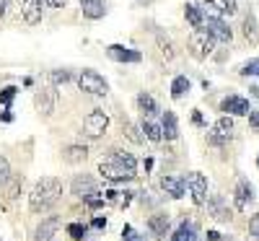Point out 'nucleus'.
Segmentation results:
<instances>
[{
	"instance_id": "f257e3e1",
	"label": "nucleus",
	"mask_w": 259,
	"mask_h": 241,
	"mask_svg": "<svg viewBox=\"0 0 259 241\" xmlns=\"http://www.w3.org/2000/svg\"><path fill=\"white\" fill-rule=\"evenodd\" d=\"M60 194H62V182L57 177H45V179H39L29 194V208L31 213H45L50 210L57 200H60Z\"/></svg>"
},
{
	"instance_id": "f03ea898",
	"label": "nucleus",
	"mask_w": 259,
	"mask_h": 241,
	"mask_svg": "<svg viewBox=\"0 0 259 241\" xmlns=\"http://www.w3.org/2000/svg\"><path fill=\"white\" fill-rule=\"evenodd\" d=\"M99 174H101L104 179H109V182H130V179H135V171L127 169V166H124L122 161H117L114 156L99 164Z\"/></svg>"
},
{
	"instance_id": "7ed1b4c3",
	"label": "nucleus",
	"mask_w": 259,
	"mask_h": 241,
	"mask_svg": "<svg viewBox=\"0 0 259 241\" xmlns=\"http://www.w3.org/2000/svg\"><path fill=\"white\" fill-rule=\"evenodd\" d=\"M212 47H215V39L210 36L207 29H194L192 36H189V50L194 55V60H207L212 55Z\"/></svg>"
},
{
	"instance_id": "20e7f679",
	"label": "nucleus",
	"mask_w": 259,
	"mask_h": 241,
	"mask_svg": "<svg viewBox=\"0 0 259 241\" xmlns=\"http://www.w3.org/2000/svg\"><path fill=\"white\" fill-rule=\"evenodd\" d=\"M78 86H80V91L94 94V96H104L109 91V83H106L104 75H99L96 70H83L80 78H78Z\"/></svg>"
},
{
	"instance_id": "39448f33",
	"label": "nucleus",
	"mask_w": 259,
	"mask_h": 241,
	"mask_svg": "<svg viewBox=\"0 0 259 241\" xmlns=\"http://www.w3.org/2000/svg\"><path fill=\"white\" fill-rule=\"evenodd\" d=\"M106 127H109V117H106V112H101V109H94V112L83 119V133L94 140L106 133Z\"/></svg>"
},
{
	"instance_id": "423d86ee",
	"label": "nucleus",
	"mask_w": 259,
	"mask_h": 241,
	"mask_svg": "<svg viewBox=\"0 0 259 241\" xmlns=\"http://www.w3.org/2000/svg\"><path fill=\"white\" fill-rule=\"evenodd\" d=\"M184 182H187V187L192 192L194 205H205V200H207V179L202 177L200 171H192V174H187Z\"/></svg>"
},
{
	"instance_id": "0eeeda50",
	"label": "nucleus",
	"mask_w": 259,
	"mask_h": 241,
	"mask_svg": "<svg viewBox=\"0 0 259 241\" xmlns=\"http://www.w3.org/2000/svg\"><path fill=\"white\" fill-rule=\"evenodd\" d=\"M205 26H207V31H210V36L212 39H218V42H228L233 39V34H231V29H228V24L221 18V16H207V21H205Z\"/></svg>"
},
{
	"instance_id": "6e6552de",
	"label": "nucleus",
	"mask_w": 259,
	"mask_h": 241,
	"mask_svg": "<svg viewBox=\"0 0 259 241\" xmlns=\"http://www.w3.org/2000/svg\"><path fill=\"white\" fill-rule=\"evenodd\" d=\"M41 6L45 0H21V16H24L26 24H39L41 21Z\"/></svg>"
},
{
	"instance_id": "1a4fd4ad",
	"label": "nucleus",
	"mask_w": 259,
	"mask_h": 241,
	"mask_svg": "<svg viewBox=\"0 0 259 241\" xmlns=\"http://www.w3.org/2000/svg\"><path fill=\"white\" fill-rule=\"evenodd\" d=\"M94 192H99V184H96V179H91V177H75L73 179V194L75 197H80V200H85L89 194H94Z\"/></svg>"
},
{
	"instance_id": "9d476101",
	"label": "nucleus",
	"mask_w": 259,
	"mask_h": 241,
	"mask_svg": "<svg viewBox=\"0 0 259 241\" xmlns=\"http://www.w3.org/2000/svg\"><path fill=\"white\" fill-rule=\"evenodd\" d=\"M221 109L226 114H249L251 109H249V101L244 99V96H228V99H223V104H221Z\"/></svg>"
},
{
	"instance_id": "9b49d317",
	"label": "nucleus",
	"mask_w": 259,
	"mask_h": 241,
	"mask_svg": "<svg viewBox=\"0 0 259 241\" xmlns=\"http://www.w3.org/2000/svg\"><path fill=\"white\" fill-rule=\"evenodd\" d=\"M106 52H109V57L117 60V62H140L143 60V55L138 50H130V47H122V45H112Z\"/></svg>"
},
{
	"instance_id": "f8f14e48",
	"label": "nucleus",
	"mask_w": 259,
	"mask_h": 241,
	"mask_svg": "<svg viewBox=\"0 0 259 241\" xmlns=\"http://www.w3.org/2000/svg\"><path fill=\"white\" fill-rule=\"evenodd\" d=\"M207 213L215 218V221H221V223H228V218H231V213L223 205V197L221 194H212L210 200H207Z\"/></svg>"
},
{
	"instance_id": "ddd939ff",
	"label": "nucleus",
	"mask_w": 259,
	"mask_h": 241,
	"mask_svg": "<svg viewBox=\"0 0 259 241\" xmlns=\"http://www.w3.org/2000/svg\"><path fill=\"white\" fill-rule=\"evenodd\" d=\"M34 101H36V109H39V112L50 117V114L55 112V101H57V91H52V89H47V91H39Z\"/></svg>"
},
{
	"instance_id": "4468645a",
	"label": "nucleus",
	"mask_w": 259,
	"mask_h": 241,
	"mask_svg": "<svg viewBox=\"0 0 259 241\" xmlns=\"http://www.w3.org/2000/svg\"><path fill=\"white\" fill-rule=\"evenodd\" d=\"M184 187H187V182L179 179V177H163V179H161V189H163L166 194H171L174 200L184 197Z\"/></svg>"
},
{
	"instance_id": "2eb2a0df",
	"label": "nucleus",
	"mask_w": 259,
	"mask_h": 241,
	"mask_svg": "<svg viewBox=\"0 0 259 241\" xmlns=\"http://www.w3.org/2000/svg\"><path fill=\"white\" fill-rule=\"evenodd\" d=\"M161 133L166 140H177L179 138V122L174 112H163V122H161Z\"/></svg>"
},
{
	"instance_id": "dca6fc26",
	"label": "nucleus",
	"mask_w": 259,
	"mask_h": 241,
	"mask_svg": "<svg viewBox=\"0 0 259 241\" xmlns=\"http://www.w3.org/2000/svg\"><path fill=\"white\" fill-rule=\"evenodd\" d=\"M62 158L68 164H83L85 158H89V148L85 145H68L62 150Z\"/></svg>"
},
{
	"instance_id": "f3484780",
	"label": "nucleus",
	"mask_w": 259,
	"mask_h": 241,
	"mask_svg": "<svg viewBox=\"0 0 259 241\" xmlns=\"http://www.w3.org/2000/svg\"><path fill=\"white\" fill-rule=\"evenodd\" d=\"M57 228H60L57 218H47V221L36 228V236H34V238H36V241H52V236H55Z\"/></svg>"
},
{
	"instance_id": "a211bd4d",
	"label": "nucleus",
	"mask_w": 259,
	"mask_h": 241,
	"mask_svg": "<svg viewBox=\"0 0 259 241\" xmlns=\"http://www.w3.org/2000/svg\"><path fill=\"white\" fill-rule=\"evenodd\" d=\"M148 228H150V233H153V236H166L168 233V215H153V218H150V221H148Z\"/></svg>"
},
{
	"instance_id": "6ab92c4d",
	"label": "nucleus",
	"mask_w": 259,
	"mask_h": 241,
	"mask_svg": "<svg viewBox=\"0 0 259 241\" xmlns=\"http://www.w3.org/2000/svg\"><path fill=\"white\" fill-rule=\"evenodd\" d=\"M80 8H83V16H89L94 21L104 16V3L101 0H80Z\"/></svg>"
},
{
	"instance_id": "aec40b11",
	"label": "nucleus",
	"mask_w": 259,
	"mask_h": 241,
	"mask_svg": "<svg viewBox=\"0 0 259 241\" xmlns=\"http://www.w3.org/2000/svg\"><path fill=\"white\" fill-rule=\"evenodd\" d=\"M246 200H251V187L246 182H239L236 184V210H244Z\"/></svg>"
},
{
	"instance_id": "412c9836",
	"label": "nucleus",
	"mask_w": 259,
	"mask_h": 241,
	"mask_svg": "<svg viewBox=\"0 0 259 241\" xmlns=\"http://www.w3.org/2000/svg\"><path fill=\"white\" fill-rule=\"evenodd\" d=\"M138 104H140V109H143L145 117L158 114V104H156V99L150 96V94H140V96H138Z\"/></svg>"
},
{
	"instance_id": "4be33fe9",
	"label": "nucleus",
	"mask_w": 259,
	"mask_h": 241,
	"mask_svg": "<svg viewBox=\"0 0 259 241\" xmlns=\"http://www.w3.org/2000/svg\"><path fill=\"white\" fill-rule=\"evenodd\" d=\"M184 16H187V21L192 24V29H202V26H205L202 11H200L197 6H187V8H184Z\"/></svg>"
},
{
	"instance_id": "5701e85b",
	"label": "nucleus",
	"mask_w": 259,
	"mask_h": 241,
	"mask_svg": "<svg viewBox=\"0 0 259 241\" xmlns=\"http://www.w3.org/2000/svg\"><path fill=\"white\" fill-rule=\"evenodd\" d=\"M244 36L251 42V45H256L259 42V29H256V18L249 13L246 18H244Z\"/></svg>"
},
{
	"instance_id": "b1692460",
	"label": "nucleus",
	"mask_w": 259,
	"mask_h": 241,
	"mask_svg": "<svg viewBox=\"0 0 259 241\" xmlns=\"http://www.w3.org/2000/svg\"><path fill=\"white\" fill-rule=\"evenodd\" d=\"M187 91H189V78H187V75H177L174 83H171V96H174V99H182Z\"/></svg>"
},
{
	"instance_id": "393cba45",
	"label": "nucleus",
	"mask_w": 259,
	"mask_h": 241,
	"mask_svg": "<svg viewBox=\"0 0 259 241\" xmlns=\"http://www.w3.org/2000/svg\"><path fill=\"white\" fill-rule=\"evenodd\" d=\"M143 133H145V138L148 140H153V143H161L163 140V133H161V125H156V122H143Z\"/></svg>"
},
{
	"instance_id": "a878e982",
	"label": "nucleus",
	"mask_w": 259,
	"mask_h": 241,
	"mask_svg": "<svg viewBox=\"0 0 259 241\" xmlns=\"http://www.w3.org/2000/svg\"><path fill=\"white\" fill-rule=\"evenodd\" d=\"M171 241H194V226L192 223H182L177 231H174V236H171Z\"/></svg>"
},
{
	"instance_id": "bb28decb",
	"label": "nucleus",
	"mask_w": 259,
	"mask_h": 241,
	"mask_svg": "<svg viewBox=\"0 0 259 241\" xmlns=\"http://www.w3.org/2000/svg\"><path fill=\"white\" fill-rule=\"evenodd\" d=\"M112 156L117 158V161H122L127 169H138V161H135V156H133V153H127V150H112Z\"/></svg>"
},
{
	"instance_id": "cd10ccee",
	"label": "nucleus",
	"mask_w": 259,
	"mask_h": 241,
	"mask_svg": "<svg viewBox=\"0 0 259 241\" xmlns=\"http://www.w3.org/2000/svg\"><path fill=\"white\" fill-rule=\"evenodd\" d=\"M215 133H221V135H226V138H231V133H233V119L226 114V117H221L218 122H215Z\"/></svg>"
},
{
	"instance_id": "c85d7f7f",
	"label": "nucleus",
	"mask_w": 259,
	"mask_h": 241,
	"mask_svg": "<svg viewBox=\"0 0 259 241\" xmlns=\"http://www.w3.org/2000/svg\"><path fill=\"white\" fill-rule=\"evenodd\" d=\"M122 130H124V135H127L130 140H133V143H138V145H140V143L145 140V135H140L143 130H138V127H135L133 122H124V127H122Z\"/></svg>"
},
{
	"instance_id": "c756f323",
	"label": "nucleus",
	"mask_w": 259,
	"mask_h": 241,
	"mask_svg": "<svg viewBox=\"0 0 259 241\" xmlns=\"http://www.w3.org/2000/svg\"><path fill=\"white\" fill-rule=\"evenodd\" d=\"M197 8H200L202 13H207V16H221V13H223V8L215 6V0H200Z\"/></svg>"
},
{
	"instance_id": "7c9ffc66",
	"label": "nucleus",
	"mask_w": 259,
	"mask_h": 241,
	"mask_svg": "<svg viewBox=\"0 0 259 241\" xmlns=\"http://www.w3.org/2000/svg\"><path fill=\"white\" fill-rule=\"evenodd\" d=\"M158 50H161V55H163L166 60L174 57V47H171V42H168V39H163V36H158Z\"/></svg>"
},
{
	"instance_id": "2f4dec72",
	"label": "nucleus",
	"mask_w": 259,
	"mask_h": 241,
	"mask_svg": "<svg viewBox=\"0 0 259 241\" xmlns=\"http://www.w3.org/2000/svg\"><path fill=\"white\" fill-rule=\"evenodd\" d=\"M239 73H241V75H259V57H256V60H249Z\"/></svg>"
},
{
	"instance_id": "473e14b6",
	"label": "nucleus",
	"mask_w": 259,
	"mask_h": 241,
	"mask_svg": "<svg viewBox=\"0 0 259 241\" xmlns=\"http://www.w3.org/2000/svg\"><path fill=\"white\" fill-rule=\"evenodd\" d=\"M8 179H11V164H8V158L0 156V184L8 182Z\"/></svg>"
},
{
	"instance_id": "72a5a7b5",
	"label": "nucleus",
	"mask_w": 259,
	"mask_h": 241,
	"mask_svg": "<svg viewBox=\"0 0 259 241\" xmlns=\"http://www.w3.org/2000/svg\"><path fill=\"white\" fill-rule=\"evenodd\" d=\"M68 233H70V238H78V241H80V238L85 236V226H83V223H70V226H68Z\"/></svg>"
},
{
	"instance_id": "f704fd0d",
	"label": "nucleus",
	"mask_w": 259,
	"mask_h": 241,
	"mask_svg": "<svg viewBox=\"0 0 259 241\" xmlns=\"http://www.w3.org/2000/svg\"><path fill=\"white\" fill-rule=\"evenodd\" d=\"M50 78H52V83H68L70 81V73L68 70H55Z\"/></svg>"
},
{
	"instance_id": "c9c22d12",
	"label": "nucleus",
	"mask_w": 259,
	"mask_h": 241,
	"mask_svg": "<svg viewBox=\"0 0 259 241\" xmlns=\"http://www.w3.org/2000/svg\"><path fill=\"white\" fill-rule=\"evenodd\" d=\"M249 233L259 241V213H256V215H251V221H249Z\"/></svg>"
},
{
	"instance_id": "e433bc0d",
	"label": "nucleus",
	"mask_w": 259,
	"mask_h": 241,
	"mask_svg": "<svg viewBox=\"0 0 259 241\" xmlns=\"http://www.w3.org/2000/svg\"><path fill=\"white\" fill-rule=\"evenodd\" d=\"M13 96H16V89H13V86H8V89H3V94H0V101L8 106V104L13 101Z\"/></svg>"
},
{
	"instance_id": "4c0bfd02",
	"label": "nucleus",
	"mask_w": 259,
	"mask_h": 241,
	"mask_svg": "<svg viewBox=\"0 0 259 241\" xmlns=\"http://www.w3.org/2000/svg\"><path fill=\"white\" fill-rule=\"evenodd\" d=\"M236 11H239V6H236V0H223V13L233 16Z\"/></svg>"
},
{
	"instance_id": "58836bf2",
	"label": "nucleus",
	"mask_w": 259,
	"mask_h": 241,
	"mask_svg": "<svg viewBox=\"0 0 259 241\" xmlns=\"http://www.w3.org/2000/svg\"><path fill=\"white\" fill-rule=\"evenodd\" d=\"M249 122H251L254 133H259V112H249Z\"/></svg>"
},
{
	"instance_id": "ea45409f",
	"label": "nucleus",
	"mask_w": 259,
	"mask_h": 241,
	"mask_svg": "<svg viewBox=\"0 0 259 241\" xmlns=\"http://www.w3.org/2000/svg\"><path fill=\"white\" fill-rule=\"evenodd\" d=\"M50 8H65V0H45Z\"/></svg>"
},
{
	"instance_id": "a19ab883",
	"label": "nucleus",
	"mask_w": 259,
	"mask_h": 241,
	"mask_svg": "<svg viewBox=\"0 0 259 241\" xmlns=\"http://www.w3.org/2000/svg\"><path fill=\"white\" fill-rule=\"evenodd\" d=\"M18 187H21V182L16 179V182L11 184V189H8V197H16V192H18Z\"/></svg>"
},
{
	"instance_id": "79ce46f5",
	"label": "nucleus",
	"mask_w": 259,
	"mask_h": 241,
	"mask_svg": "<svg viewBox=\"0 0 259 241\" xmlns=\"http://www.w3.org/2000/svg\"><path fill=\"white\" fill-rule=\"evenodd\" d=\"M6 11H8V0H0V18L6 16Z\"/></svg>"
},
{
	"instance_id": "37998d69",
	"label": "nucleus",
	"mask_w": 259,
	"mask_h": 241,
	"mask_svg": "<svg viewBox=\"0 0 259 241\" xmlns=\"http://www.w3.org/2000/svg\"><path fill=\"white\" fill-rule=\"evenodd\" d=\"M104 226H106L104 218H94V228H104Z\"/></svg>"
},
{
	"instance_id": "c03bdc74",
	"label": "nucleus",
	"mask_w": 259,
	"mask_h": 241,
	"mask_svg": "<svg viewBox=\"0 0 259 241\" xmlns=\"http://www.w3.org/2000/svg\"><path fill=\"white\" fill-rule=\"evenodd\" d=\"M207 238H210V241H218L221 233H218V231H207Z\"/></svg>"
},
{
	"instance_id": "a18cd8bd",
	"label": "nucleus",
	"mask_w": 259,
	"mask_h": 241,
	"mask_svg": "<svg viewBox=\"0 0 259 241\" xmlns=\"http://www.w3.org/2000/svg\"><path fill=\"white\" fill-rule=\"evenodd\" d=\"M192 119H194V125H202V114H200V112H194V117H192Z\"/></svg>"
},
{
	"instance_id": "49530a36",
	"label": "nucleus",
	"mask_w": 259,
	"mask_h": 241,
	"mask_svg": "<svg viewBox=\"0 0 259 241\" xmlns=\"http://www.w3.org/2000/svg\"><path fill=\"white\" fill-rule=\"evenodd\" d=\"M251 94H254V96H259V86H254V89H251Z\"/></svg>"
},
{
	"instance_id": "de8ad7c7",
	"label": "nucleus",
	"mask_w": 259,
	"mask_h": 241,
	"mask_svg": "<svg viewBox=\"0 0 259 241\" xmlns=\"http://www.w3.org/2000/svg\"><path fill=\"white\" fill-rule=\"evenodd\" d=\"M256 164H259V158H256Z\"/></svg>"
}]
</instances>
